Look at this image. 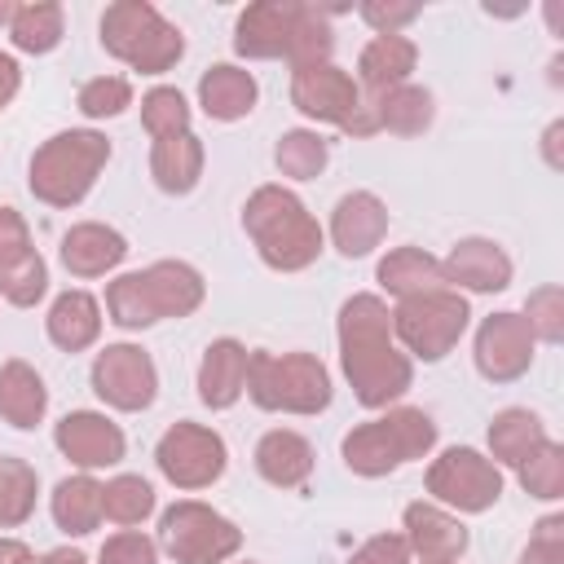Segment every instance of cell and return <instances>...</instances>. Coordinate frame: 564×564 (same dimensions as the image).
<instances>
[{
  "label": "cell",
  "mask_w": 564,
  "mask_h": 564,
  "mask_svg": "<svg viewBox=\"0 0 564 564\" xmlns=\"http://www.w3.org/2000/svg\"><path fill=\"white\" fill-rule=\"evenodd\" d=\"M546 441H551V436H546V423H542L533 410H524V405H507V410H498L494 423H489V458H494L498 467H520V463L533 458Z\"/></svg>",
  "instance_id": "29"
},
{
  "label": "cell",
  "mask_w": 564,
  "mask_h": 564,
  "mask_svg": "<svg viewBox=\"0 0 564 564\" xmlns=\"http://www.w3.org/2000/svg\"><path fill=\"white\" fill-rule=\"evenodd\" d=\"M242 229L256 242V256L278 273H300V269L317 264V256L326 247L317 216L286 185L251 189V198L242 203Z\"/></svg>",
  "instance_id": "3"
},
{
  "label": "cell",
  "mask_w": 564,
  "mask_h": 564,
  "mask_svg": "<svg viewBox=\"0 0 564 564\" xmlns=\"http://www.w3.org/2000/svg\"><path fill=\"white\" fill-rule=\"evenodd\" d=\"M53 445L62 449V458H70L79 471H101L123 463L128 454V436L115 419H106L101 410H70L57 427H53Z\"/></svg>",
  "instance_id": "15"
},
{
  "label": "cell",
  "mask_w": 564,
  "mask_h": 564,
  "mask_svg": "<svg viewBox=\"0 0 564 564\" xmlns=\"http://www.w3.org/2000/svg\"><path fill=\"white\" fill-rule=\"evenodd\" d=\"M48 511H53V524H57L66 538H88V533L106 520V516H101V480H93V471L62 476V480L53 485Z\"/></svg>",
  "instance_id": "28"
},
{
  "label": "cell",
  "mask_w": 564,
  "mask_h": 564,
  "mask_svg": "<svg viewBox=\"0 0 564 564\" xmlns=\"http://www.w3.org/2000/svg\"><path fill=\"white\" fill-rule=\"evenodd\" d=\"M291 106L313 123L344 128L352 119V110L361 106V88L344 66L317 62V66L291 70Z\"/></svg>",
  "instance_id": "14"
},
{
  "label": "cell",
  "mask_w": 564,
  "mask_h": 564,
  "mask_svg": "<svg viewBox=\"0 0 564 564\" xmlns=\"http://www.w3.org/2000/svg\"><path fill=\"white\" fill-rule=\"evenodd\" d=\"M520 564H564V516H542L533 524Z\"/></svg>",
  "instance_id": "44"
},
{
  "label": "cell",
  "mask_w": 564,
  "mask_h": 564,
  "mask_svg": "<svg viewBox=\"0 0 564 564\" xmlns=\"http://www.w3.org/2000/svg\"><path fill=\"white\" fill-rule=\"evenodd\" d=\"M93 392L119 414H141L159 397V366L141 344H106L93 357Z\"/></svg>",
  "instance_id": "12"
},
{
  "label": "cell",
  "mask_w": 564,
  "mask_h": 564,
  "mask_svg": "<svg viewBox=\"0 0 564 564\" xmlns=\"http://www.w3.org/2000/svg\"><path fill=\"white\" fill-rule=\"evenodd\" d=\"M101 48L141 70V75H163L185 57V35L176 22H167L150 0H115L101 13Z\"/></svg>",
  "instance_id": "7"
},
{
  "label": "cell",
  "mask_w": 564,
  "mask_h": 564,
  "mask_svg": "<svg viewBox=\"0 0 564 564\" xmlns=\"http://www.w3.org/2000/svg\"><path fill=\"white\" fill-rule=\"evenodd\" d=\"M128 256V238L101 220H79L62 234V264L70 278H106Z\"/></svg>",
  "instance_id": "21"
},
{
  "label": "cell",
  "mask_w": 564,
  "mask_h": 564,
  "mask_svg": "<svg viewBox=\"0 0 564 564\" xmlns=\"http://www.w3.org/2000/svg\"><path fill=\"white\" fill-rule=\"evenodd\" d=\"M533 352H538V339L529 335L524 317L502 308V313H489L480 326H476V339H471V357H476V370L489 379V383H516L529 375L533 366Z\"/></svg>",
  "instance_id": "13"
},
{
  "label": "cell",
  "mask_w": 564,
  "mask_h": 564,
  "mask_svg": "<svg viewBox=\"0 0 564 564\" xmlns=\"http://www.w3.org/2000/svg\"><path fill=\"white\" fill-rule=\"evenodd\" d=\"M375 282L392 295V300H410V295H423V291H436L445 286V273H441V260L423 247H392L379 269H375Z\"/></svg>",
  "instance_id": "30"
},
{
  "label": "cell",
  "mask_w": 564,
  "mask_h": 564,
  "mask_svg": "<svg viewBox=\"0 0 564 564\" xmlns=\"http://www.w3.org/2000/svg\"><path fill=\"white\" fill-rule=\"evenodd\" d=\"M247 357L251 348L234 335H220L203 348V361H198V401L207 410H229L242 401L247 392Z\"/></svg>",
  "instance_id": "18"
},
{
  "label": "cell",
  "mask_w": 564,
  "mask_h": 564,
  "mask_svg": "<svg viewBox=\"0 0 564 564\" xmlns=\"http://www.w3.org/2000/svg\"><path fill=\"white\" fill-rule=\"evenodd\" d=\"M31 251H35V247H31V229H26L22 212L0 207V269L18 264V260L31 256Z\"/></svg>",
  "instance_id": "46"
},
{
  "label": "cell",
  "mask_w": 564,
  "mask_h": 564,
  "mask_svg": "<svg viewBox=\"0 0 564 564\" xmlns=\"http://www.w3.org/2000/svg\"><path fill=\"white\" fill-rule=\"evenodd\" d=\"M75 106H79L84 119H115L132 106V84L123 75H97V79L79 84Z\"/></svg>",
  "instance_id": "41"
},
{
  "label": "cell",
  "mask_w": 564,
  "mask_h": 564,
  "mask_svg": "<svg viewBox=\"0 0 564 564\" xmlns=\"http://www.w3.org/2000/svg\"><path fill=\"white\" fill-rule=\"evenodd\" d=\"M436 449V423L427 410L419 405H388V414L379 419H366L357 423L344 445H339V458L352 476L361 480H379V476H392L401 463H414V458H427Z\"/></svg>",
  "instance_id": "5"
},
{
  "label": "cell",
  "mask_w": 564,
  "mask_h": 564,
  "mask_svg": "<svg viewBox=\"0 0 564 564\" xmlns=\"http://www.w3.org/2000/svg\"><path fill=\"white\" fill-rule=\"evenodd\" d=\"M339 366L366 410H388L414 383V361L392 339V308L375 291H357L339 304Z\"/></svg>",
  "instance_id": "1"
},
{
  "label": "cell",
  "mask_w": 564,
  "mask_h": 564,
  "mask_svg": "<svg viewBox=\"0 0 564 564\" xmlns=\"http://www.w3.org/2000/svg\"><path fill=\"white\" fill-rule=\"evenodd\" d=\"M247 397L264 414H322L335 397L330 370L317 352H269L251 348L247 357Z\"/></svg>",
  "instance_id": "6"
},
{
  "label": "cell",
  "mask_w": 564,
  "mask_h": 564,
  "mask_svg": "<svg viewBox=\"0 0 564 564\" xmlns=\"http://www.w3.org/2000/svg\"><path fill=\"white\" fill-rule=\"evenodd\" d=\"M189 119H194V110H189V101H185L181 88L159 84V88H150V93L141 97V128H145L154 141H159V137H181V132H189Z\"/></svg>",
  "instance_id": "37"
},
{
  "label": "cell",
  "mask_w": 564,
  "mask_h": 564,
  "mask_svg": "<svg viewBox=\"0 0 564 564\" xmlns=\"http://www.w3.org/2000/svg\"><path fill=\"white\" fill-rule=\"evenodd\" d=\"M256 471L273 489H300L313 476V445L291 427H273L256 441Z\"/></svg>",
  "instance_id": "25"
},
{
  "label": "cell",
  "mask_w": 564,
  "mask_h": 564,
  "mask_svg": "<svg viewBox=\"0 0 564 564\" xmlns=\"http://www.w3.org/2000/svg\"><path fill=\"white\" fill-rule=\"evenodd\" d=\"M110 163V141L97 128H66L35 145L26 185L44 207H79Z\"/></svg>",
  "instance_id": "4"
},
{
  "label": "cell",
  "mask_w": 564,
  "mask_h": 564,
  "mask_svg": "<svg viewBox=\"0 0 564 564\" xmlns=\"http://www.w3.org/2000/svg\"><path fill=\"white\" fill-rule=\"evenodd\" d=\"M542 13H546L551 35H564V0H546V4H542Z\"/></svg>",
  "instance_id": "51"
},
{
  "label": "cell",
  "mask_w": 564,
  "mask_h": 564,
  "mask_svg": "<svg viewBox=\"0 0 564 564\" xmlns=\"http://www.w3.org/2000/svg\"><path fill=\"white\" fill-rule=\"evenodd\" d=\"M542 159L551 172H564V119H551L542 132Z\"/></svg>",
  "instance_id": "47"
},
{
  "label": "cell",
  "mask_w": 564,
  "mask_h": 564,
  "mask_svg": "<svg viewBox=\"0 0 564 564\" xmlns=\"http://www.w3.org/2000/svg\"><path fill=\"white\" fill-rule=\"evenodd\" d=\"M0 295L13 304V308H35L44 295H48V264L40 251L22 256L18 264L0 269Z\"/></svg>",
  "instance_id": "40"
},
{
  "label": "cell",
  "mask_w": 564,
  "mask_h": 564,
  "mask_svg": "<svg viewBox=\"0 0 564 564\" xmlns=\"http://www.w3.org/2000/svg\"><path fill=\"white\" fill-rule=\"evenodd\" d=\"M370 106H375L379 132H392V137H423L432 128V119H436L432 88H423L414 79L401 84V88H392V93H383V97H375Z\"/></svg>",
  "instance_id": "31"
},
{
  "label": "cell",
  "mask_w": 564,
  "mask_h": 564,
  "mask_svg": "<svg viewBox=\"0 0 564 564\" xmlns=\"http://www.w3.org/2000/svg\"><path fill=\"white\" fill-rule=\"evenodd\" d=\"M529 335L538 344H560L564 339V286L560 282H542L524 295V308H520Z\"/></svg>",
  "instance_id": "38"
},
{
  "label": "cell",
  "mask_w": 564,
  "mask_h": 564,
  "mask_svg": "<svg viewBox=\"0 0 564 564\" xmlns=\"http://www.w3.org/2000/svg\"><path fill=\"white\" fill-rule=\"evenodd\" d=\"M388 238V203L375 189H352L330 212V242L344 260L370 256Z\"/></svg>",
  "instance_id": "17"
},
{
  "label": "cell",
  "mask_w": 564,
  "mask_h": 564,
  "mask_svg": "<svg viewBox=\"0 0 564 564\" xmlns=\"http://www.w3.org/2000/svg\"><path fill=\"white\" fill-rule=\"evenodd\" d=\"M97 564H159V542L145 538L141 529H119L101 542Z\"/></svg>",
  "instance_id": "42"
},
{
  "label": "cell",
  "mask_w": 564,
  "mask_h": 564,
  "mask_svg": "<svg viewBox=\"0 0 564 564\" xmlns=\"http://www.w3.org/2000/svg\"><path fill=\"white\" fill-rule=\"evenodd\" d=\"M348 4L317 0H256L234 22V53L247 62H286L291 70L330 62L335 26L330 18Z\"/></svg>",
  "instance_id": "2"
},
{
  "label": "cell",
  "mask_w": 564,
  "mask_h": 564,
  "mask_svg": "<svg viewBox=\"0 0 564 564\" xmlns=\"http://www.w3.org/2000/svg\"><path fill=\"white\" fill-rule=\"evenodd\" d=\"M238 564H260V560H238Z\"/></svg>",
  "instance_id": "55"
},
{
  "label": "cell",
  "mask_w": 564,
  "mask_h": 564,
  "mask_svg": "<svg viewBox=\"0 0 564 564\" xmlns=\"http://www.w3.org/2000/svg\"><path fill=\"white\" fill-rule=\"evenodd\" d=\"M159 551L176 564H225L242 551V529L198 498H181L159 516Z\"/></svg>",
  "instance_id": "9"
},
{
  "label": "cell",
  "mask_w": 564,
  "mask_h": 564,
  "mask_svg": "<svg viewBox=\"0 0 564 564\" xmlns=\"http://www.w3.org/2000/svg\"><path fill=\"white\" fill-rule=\"evenodd\" d=\"M441 273H445V286H454V291L494 295V291L511 286L516 264L494 238H458L449 247V256L441 260Z\"/></svg>",
  "instance_id": "16"
},
{
  "label": "cell",
  "mask_w": 564,
  "mask_h": 564,
  "mask_svg": "<svg viewBox=\"0 0 564 564\" xmlns=\"http://www.w3.org/2000/svg\"><path fill=\"white\" fill-rule=\"evenodd\" d=\"M348 564H414V551L401 533H375L348 555Z\"/></svg>",
  "instance_id": "45"
},
{
  "label": "cell",
  "mask_w": 564,
  "mask_h": 564,
  "mask_svg": "<svg viewBox=\"0 0 564 564\" xmlns=\"http://www.w3.org/2000/svg\"><path fill=\"white\" fill-rule=\"evenodd\" d=\"M13 13H18V0H0V26H4V31H9Z\"/></svg>",
  "instance_id": "53"
},
{
  "label": "cell",
  "mask_w": 564,
  "mask_h": 564,
  "mask_svg": "<svg viewBox=\"0 0 564 564\" xmlns=\"http://www.w3.org/2000/svg\"><path fill=\"white\" fill-rule=\"evenodd\" d=\"M203 167H207V150L194 132H181V137H159L150 145V176L163 194H194V185L203 181Z\"/></svg>",
  "instance_id": "27"
},
{
  "label": "cell",
  "mask_w": 564,
  "mask_h": 564,
  "mask_svg": "<svg viewBox=\"0 0 564 564\" xmlns=\"http://www.w3.org/2000/svg\"><path fill=\"white\" fill-rule=\"evenodd\" d=\"M101 516L119 529H132L141 524L145 516H154V485L145 476H132V471H119L101 485Z\"/></svg>",
  "instance_id": "34"
},
{
  "label": "cell",
  "mask_w": 564,
  "mask_h": 564,
  "mask_svg": "<svg viewBox=\"0 0 564 564\" xmlns=\"http://www.w3.org/2000/svg\"><path fill=\"white\" fill-rule=\"evenodd\" d=\"M471 326V304L454 286H436L392 304V339L414 361H441Z\"/></svg>",
  "instance_id": "8"
},
{
  "label": "cell",
  "mask_w": 564,
  "mask_h": 564,
  "mask_svg": "<svg viewBox=\"0 0 564 564\" xmlns=\"http://www.w3.org/2000/svg\"><path fill=\"white\" fill-rule=\"evenodd\" d=\"M40 494V476L26 458L0 454V529H18L31 520Z\"/></svg>",
  "instance_id": "35"
},
{
  "label": "cell",
  "mask_w": 564,
  "mask_h": 564,
  "mask_svg": "<svg viewBox=\"0 0 564 564\" xmlns=\"http://www.w3.org/2000/svg\"><path fill=\"white\" fill-rule=\"evenodd\" d=\"M485 13H489V18H520L524 4H494V0H485Z\"/></svg>",
  "instance_id": "52"
},
{
  "label": "cell",
  "mask_w": 564,
  "mask_h": 564,
  "mask_svg": "<svg viewBox=\"0 0 564 564\" xmlns=\"http://www.w3.org/2000/svg\"><path fill=\"white\" fill-rule=\"evenodd\" d=\"M154 463H159V471H163L176 489L194 494V489H207V485H216V480L225 476V467H229V445H225V436H220L216 427H203V423L181 419V423H172V427L159 436Z\"/></svg>",
  "instance_id": "11"
},
{
  "label": "cell",
  "mask_w": 564,
  "mask_h": 564,
  "mask_svg": "<svg viewBox=\"0 0 564 564\" xmlns=\"http://www.w3.org/2000/svg\"><path fill=\"white\" fill-rule=\"evenodd\" d=\"M18 88H22V66H18V57H13V53H4V48H0V110L18 97Z\"/></svg>",
  "instance_id": "48"
},
{
  "label": "cell",
  "mask_w": 564,
  "mask_h": 564,
  "mask_svg": "<svg viewBox=\"0 0 564 564\" xmlns=\"http://www.w3.org/2000/svg\"><path fill=\"white\" fill-rule=\"evenodd\" d=\"M44 414H48V388L40 370L22 357H9L0 366V419L18 432H31L35 423H44Z\"/></svg>",
  "instance_id": "26"
},
{
  "label": "cell",
  "mask_w": 564,
  "mask_h": 564,
  "mask_svg": "<svg viewBox=\"0 0 564 564\" xmlns=\"http://www.w3.org/2000/svg\"><path fill=\"white\" fill-rule=\"evenodd\" d=\"M66 35V9L57 0H26L18 4L13 22H9V40L18 53H31V57H44L62 44Z\"/></svg>",
  "instance_id": "32"
},
{
  "label": "cell",
  "mask_w": 564,
  "mask_h": 564,
  "mask_svg": "<svg viewBox=\"0 0 564 564\" xmlns=\"http://www.w3.org/2000/svg\"><path fill=\"white\" fill-rule=\"evenodd\" d=\"M273 163H278V172L291 176V181H313V176L326 172L330 145H326V137H322L317 128H286V132L278 137V145H273Z\"/></svg>",
  "instance_id": "33"
},
{
  "label": "cell",
  "mask_w": 564,
  "mask_h": 564,
  "mask_svg": "<svg viewBox=\"0 0 564 564\" xmlns=\"http://www.w3.org/2000/svg\"><path fill=\"white\" fill-rule=\"evenodd\" d=\"M419 13H423L419 0H366V4L357 9V18H361L375 35H401Z\"/></svg>",
  "instance_id": "43"
},
{
  "label": "cell",
  "mask_w": 564,
  "mask_h": 564,
  "mask_svg": "<svg viewBox=\"0 0 564 564\" xmlns=\"http://www.w3.org/2000/svg\"><path fill=\"white\" fill-rule=\"evenodd\" d=\"M414 66H419V44L410 35H375L357 53V88L366 101H375V97L410 84Z\"/></svg>",
  "instance_id": "19"
},
{
  "label": "cell",
  "mask_w": 564,
  "mask_h": 564,
  "mask_svg": "<svg viewBox=\"0 0 564 564\" xmlns=\"http://www.w3.org/2000/svg\"><path fill=\"white\" fill-rule=\"evenodd\" d=\"M141 273H145V286H150V300H154L159 322L163 317H176L181 322V317L198 313L203 300H207V282H203V273L189 260H154Z\"/></svg>",
  "instance_id": "23"
},
{
  "label": "cell",
  "mask_w": 564,
  "mask_h": 564,
  "mask_svg": "<svg viewBox=\"0 0 564 564\" xmlns=\"http://www.w3.org/2000/svg\"><path fill=\"white\" fill-rule=\"evenodd\" d=\"M401 538L419 560H463L467 551V524L436 502H410L401 516Z\"/></svg>",
  "instance_id": "20"
},
{
  "label": "cell",
  "mask_w": 564,
  "mask_h": 564,
  "mask_svg": "<svg viewBox=\"0 0 564 564\" xmlns=\"http://www.w3.org/2000/svg\"><path fill=\"white\" fill-rule=\"evenodd\" d=\"M106 313H110V322L123 326V330H145V326H154L159 313H154L145 273H119V278L106 286Z\"/></svg>",
  "instance_id": "36"
},
{
  "label": "cell",
  "mask_w": 564,
  "mask_h": 564,
  "mask_svg": "<svg viewBox=\"0 0 564 564\" xmlns=\"http://www.w3.org/2000/svg\"><path fill=\"white\" fill-rule=\"evenodd\" d=\"M31 564H88L84 551H70V546H57L48 555H31Z\"/></svg>",
  "instance_id": "50"
},
{
  "label": "cell",
  "mask_w": 564,
  "mask_h": 564,
  "mask_svg": "<svg viewBox=\"0 0 564 564\" xmlns=\"http://www.w3.org/2000/svg\"><path fill=\"white\" fill-rule=\"evenodd\" d=\"M419 564H458V560H419Z\"/></svg>",
  "instance_id": "54"
},
{
  "label": "cell",
  "mask_w": 564,
  "mask_h": 564,
  "mask_svg": "<svg viewBox=\"0 0 564 564\" xmlns=\"http://www.w3.org/2000/svg\"><path fill=\"white\" fill-rule=\"evenodd\" d=\"M423 485L436 507L454 516H485L502 498V467L471 445H449L427 463Z\"/></svg>",
  "instance_id": "10"
},
{
  "label": "cell",
  "mask_w": 564,
  "mask_h": 564,
  "mask_svg": "<svg viewBox=\"0 0 564 564\" xmlns=\"http://www.w3.org/2000/svg\"><path fill=\"white\" fill-rule=\"evenodd\" d=\"M31 546L18 542V538H0V564H31Z\"/></svg>",
  "instance_id": "49"
},
{
  "label": "cell",
  "mask_w": 564,
  "mask_h": 564,
  "mask_svg": "<svg viewBox=\"0 0 564 564\" xmlns=\"http://www.w3.org/2000/svg\"><path fill=\"white\" fill-rule=\"evenodd\" d=\"M516 476H520V485H524L529 498H542V502L564 498V445L560 441H546L533 458H524L516 467Z\"/></svg>",
  "instance_id": "39"
},
{
  "label": "cell",
  "mask_w": 564,
  "mask_h": 564,
  "mask_svg": "<svg viewBox=\"0 0 564 564\" xmlns=\"http://www.w3.org/2000/svg\"><path fill=\"white\" fill-rule=\"evenodd\" d=\"M44 330H48V344L62 348V352H84L101 339V304L97 295L88 291H62L53 304H48V317H44Z\"/></svg>",
  "instance_id": "24"
},
{
  "label": "cell",
  "mask_w": 564,
  "mask_h": 564,
  "mask_svg": "<svg viewBox=\"0 0 564 564\" xmlns=\"http://www.w3.org/2000/svg\"><path fill=\"white\" fill-rule=\"evenodd\" d=\"M256 101H260V84H256V75H251L247 66L216 62V66H207L203 79H198V106H203V115L216 119V123H238V119H247V115L256 110Z\"/></svg>",
  "instance_id": "22"
}]
</instances>
